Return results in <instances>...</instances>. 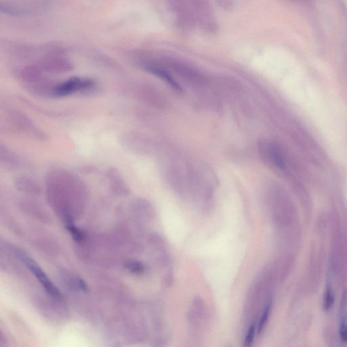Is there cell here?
I'll return each instance as SVG.
<instances>
[{
  "label": "cell",
  "mask_w": 347,
  "mask_h": 347,
  "mask_svg": "<svg viewBox=\"0 0 347 347\" xmlns=\"http://www.w3.org/2000/svg\"><path fill=\"white\" fill-rule=\"evenodd\" d=\"M267 277V271L260 272L248 290L244 308V320L248 326L257 323V318L261 314V308L265 307L263 304H267L270 300H266Z\"/></svg>",
  "instance_id": "obj_2"
},
{
  "label": "cell",
  "mask_w": 347,
  "mask_h": 347,
  "mask_svg": "<svg viewBox=\"0 0 347 347\" xmlns=\"http://www.w3.org/2000/svg\"><path fill=\"white\" fill-rule=\"evenodd\" d=\"M14 183L16 184V186L21 191L33 193V194L38 192V185L29 176L23 175L16 176Z\"/></svg>",
  "instance_id": "obj_10"
},
{
  "label": "cell",
  "mask_w": 347,
  "mask_h": 347,
  "mask_svg": "<svg viewBox=\"0 0 347 347\" xmlns=\"http://www.w3.org/2000/svg\"><path fill=\"white\" fill-rule=\"evenodd\" d=\"M42 71L62 73L69 71L73 68L68 59L59 56H50L42 59L38 66Z\"/></svg>",
  "instance_id": "obj_6"
},
{
  "label": "cell",
  "mask_w": 347,
  "mask_h": 347,
  "mask_svg": "<svg viewBox=\"0 0 347 347\" xmlns=\"http://www.w3.org/2000/svg\"><path fill=\"white\" fill-rule=\"evenodd\" d=\"M335 303V294L331 288L328 287L325 292L324 297V307L325 310L331 309Z\"/></svg>",
  "instance_id": "obj_15"
},
{
  "label": "cell",
  "mask_w": 347,
  "mask_h": 347,
  "mask_svg": "<svg viewBox=\"0 0 347 347\" xmlns=\"http://www.w3.org/2000/svg\"><path fill=\"white\" fill-rule=\"evenodd\" d=\"M94 81L89 79L74 77L55 86L54 95L65 96L73 94L82 90H89L93 87Z\"/></svg>",
  "instance_id": "obj_5"
},
{
  "label": "cell",
  "mask_w": 347,
  "mask_h": 347,
  "mask_svg": "<svg viewBox=\"0 0 347 347\" xmlns=\"http://www.w3.org/2000/svg\"><path fill=\"white\" fill-rule=\"evenodd\" d=\"M260 151L263 159L273 166L282 168L284 160L279 148L270 142H263L260 145Z\"/></svg>",
  "instance_id": "obj_7"
},
{
  "label": "cell",
  "mask_w": 347,
  "mask_h": 347,
  "mask_svg": "<svg viewBox=\"0 0 347 347\" xmlns=\"http://www.w3.org/2000/svg\"><path fill=\"white\" fill-rule=\"evenodd\" d=\"M18 257L35 275V277L40 281L41 284L43 285L44 289H46L48 294L55 298L59 299V298H62L60 291L53 284V282L48 278L45 273L41 269L40 267L38 266V265L31 258L27 257L25 254L22 252H18Z\"/></svg>",
  "instance_id": "obj_4"
},
{
  "label": "cell",
  "mask_w": 347,
  "mask_h": 347,
  "mask_svg": "<svg viewBox=\"0 0 347 347\" xmlns=\"http://www.w3.org/2000/svg\"><path fill=\"white\" fill-rule=\"evenodd\" d=\"M74 284H75V287H77V289H80L82 291L87 290V285L86 283L83 281L80 278H77V279H74L73 281Z\"/></svg>",
  "instance_id": "obj_18"
},
{
  "label": "cell",
  "mask_w": 347,
  "mask_h": 347,
  "mask_svg": "<svg viewBox=\"0 0 347 347\" xmlns=\"http://www.w3.org/2000/svg\"><path fill=\"white\" fill-rule=\"evenodd\" d=\"M340 337L344 343H347V312L343 315L340 323Z\"/></svg>",
  "instance_id": "obj_17"
},
{
  "label": "cell",
  "mask_w": 347,
  "mask_h": 347,
  "mask_svg": "<svg viewBox=\"0 0 347 347\" xmlns=\"http://www.w3.org/2000/svg\"><path fill=\"white\" fill-rule=\"evenodd\" d=\"M172 10L181 24L188 27L199 25L214 31V14L207 0H170Z\"/></svg>",
  "instance_id": "obj_1"
},
{
  "label": "cell",
  "mask_w": 347,
  "mask_h": 347,
  "mask_svg": "<svg viewBox=\"0 0 347 347\" xmlns=\"http://www.w3.org/2000/svg\"><path fill=\"white\" fill-rule=\"evenodd\" d=\"M144 68L149 73L157 76V77L164 80L165 82L170 85L174 90L181 91V87L180 86L177 81L172 77L171 74L169 73L168 70H167L162 66L157 64H154V63H148V64L144 66Z\"/></svg>",
  "instance_id": "obj_8"
},
{
  "label": "cell",
  "mask_w": 347,
  "mask_h": 347,
  "mask_svg": "<svg viewBox=\"0 0 347 347\" xmlns=\"http://www.w3.org/2000/svg\"><path fill=\"white\" fill-rule=\"evenodd\" d=\"M126 267L132 273L141 274L144 272V266L139 261H131L126 263Z\"/></svg>",
  "instance_id": "obj_14"
},
{
  "label": "cell",
  "mask_w": 347,
  "mask_h": 347,
  "mask_svg": "<svg viewBox=\"0 0 347 347\" xmlns=\"http://www.w3.org/2000/svg\"><path fill=\"white\" fill-rule=\"evenodd\" d=\"M67 229L69 231L70 234H71L73 238L75 239L76 242H80L82 240L83 238V235L82 232L78 229V228L76 227L71 222L68 221V224H67Z\"/></svg>",
  "instance_id": "obj_16"
},
{
  "label": "cell",
  "mask_w": 347,
  "mask_h": 347,
  "mask_svg": "<svg viewBox=\"0 0 347 347\" xmlns=\"http://www.w3.org/2000/svg\"><path fill=\"white\" fill-rule=\"evenodd\" d=\"M257 335V324L256 322L252 323L248 326L246 336L244 338V346L250 347L253 344L256 335Z\"/></svg>",
  "instance_id": "obj_13"
},
{
  "label": "cell",
  "mask_w": 347,
  "mask_h": 347,
  "mask_svg": "<svg viewBox=\"0 0 347 347\" xmlns=\"http://www.w3.org/2000/svg\"><path fill=\"white\" fill-rule=\"evenodd\" d=\"M1 161L5 166H13L17 164L18 159L12 151L8 148L1 146Z\"/></svg>",
  "instance_id": "obj_12"
},
{
  "label": "cell",
  "mask_w": 347,
  "mask_h": 347,
  "mask_svg": "<svg viewBox=\"0 0 347 347\" xmlns=\"http://www.w3.org/2000/svg\"><path fill=\"white\" fill-rule=\"evenodd\" d=\"M272 309V301L269 300L267 302L266 305L265 306L264 309H263L261 312V315H260L259 324L257 325V335L260 336L264 331L265 327H266L267 323L270 316L271 312Z\"/></svg>",
  "instance_id": "obj_11"
},
{
  "label": "cell",
  "mask_w": 347,
  "mask_h": 347,
  "mask_svg": "<svg viewBox=\"0 0 347 347\" xmlns=\"http://www.w3.org/2000/svg\"><path fill=\"white\" fill-rule=\"evenodd\" d=\"M187 320L191 337L199 339L203 335L207 321V307L201 297H195L193 300L187 315Z\"/></svg>",
  "instance_id": "obj_3"
},
{
  "label": "cell",
  "mask_w": 347,
  "mask_h": 347,
  "mask_svg": "<svg viewBox=\"0 0 347 347\" xmlns=\"http://www.w3.org/2000/svg\"><path fill=\"white\" fill-rule=\"evenodd\" d=\"M106 178L113 190L116 191L118 194H126L129 191L123 177L116 169L111 168L107 170L106 172Z\"/></svg>",
  "instance_id": "obj_9"
}]
</instances>
